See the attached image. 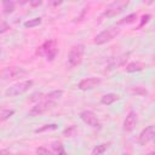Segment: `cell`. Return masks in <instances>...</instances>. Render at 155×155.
I'll return each instance as SVG.
<instances>
[{"mask_svg": "<svg viewBox=\"0 0 155 155\" xmlns=\"http://www.w3.org/2000/svg\"><path fill=\"white\" fill-rule=\"evenodd\" d=\"M63 96V90H53L51 92H48L47 94H44L42 96V99L44 101H50V102H57L58 99H61Z\"/></svg>", "mask_w": 155, "mask_h": 155, "instance_id": "cell-13", "label": "cell"}, {"mask_svg": "<svg viewBox=\"0 0 155 155\" xmlns=\"http://www.w3.org/2000/svg\"><path fill=\"white\" fill-rule=\"evenodd\" d=\"M136 21H137V13H130V15H127L126 17L121 18V19L117 22V24H119V25H126V24H131V23H133V22H136Z\"/></svg>", "mask_w": 155, "mask_h": 155, "instance_id": "cell-17", "label": "cell"}, {"mask_svg": "<svg viewBox=\"0 0 155 155\" xmlns=\"http://www.w3.org/2000/svg\"><path fill=\"white\" fill-rule=\"evenodd\" d=\"M145 68V64L142 62H131L126 65V71L127 73H136V71H142Z\"/></svg>", "mask_w": 155, "mask_h": 155, "instance_id": "cell-14", "label": "cell"}, {"mask_svg": "<svg viewBox=\"0 0 155 155\" xmlns=\"http://www.w3.org/2000/svg\"><path fill=\"white\" fill-rule=\"evenodd\" d=\"M41 4H42V1H30V2H29V5H30V6H34V7H35V6H40Z\"/></svg>", "mask_w": 155, "mask_h": 155, "instance_id": "cell-27", "label": "cell"}, {"mask_svg": "<svg viewBox=\"0 0 155 155\" xmlns=\"http://www.w3.org/2000/svg\"><path fill=\"white\" fill-rule=\"evenodd\" d=\"M151 18V16L149 15V13H147V15H143L142 16V21H140V23H139V25H138V28H142L144 24H147L148 22H149V19Z\"/></svg>", "mask_w": 155, "mask_h": 155, "instance_id": "cell-25", "label": "cell"}, {"mask_svg": "<svg viewBox=\"0 0 155 155\" xmlns=\"http://www.w3.org/2000/svg\"><path fill=\"white\" fill-rule=\"evenodd\" d=\"M110 147V142H107V143H101V144H98V145H96L93 149H92V153H91V155H103L107 150H108V148Z\"/></svg>", "mask_w": 155, "mask_h": 155, "instance_id": "cell-16", "label": "cell"}, {"mask_svg": "<svg viewBox=\"0 0 155 155\" xmlns=\"http://www.w3.org/2000/svg\"><path fill=\"white\" fill-rule=\"evenodd\" d=\"M137 121H138L137 113H136L134 110L128 111V114L126 115V117H125V120H124V125H122L124 131H126V132L133 131L134 127H136V125H137Z\"/></svg>", "mask_w": 155, "mask_h": 155, "instance_id": "cell-11", "label": "cell"}, {"mask_svg": "<svg viewBox=\"0 0 155 155\" xmlns=\"http://www.w3.org/2000/svg\"><path fill=\"white\" fill-rule=\"evenodd\" d=\"M35 151H36V155H53L47 148H45V147H38L36 149H35Z\"/></svg>", "mask_w": 155, "mask_h": 155, "instance_id": "cell-24", "label": "cell"}, {"mask_svg": "<svg viewBox=\"0 0 155 155\" xmlns=\"http://www.w3.org/2000/svg\"><path fill=\"white\" fill-rule=\"evenodd\" d=\"M53 149H54L57 153H58L59 150H62V149H63L62 143H59V142H54V143H53Z\"/></svg>", "mask_w": 155, "mask_h": 155, "instance_id": "cell-26", "label": "cell"}, {"mask_svg": "<svg viewBox=\"0 0 155 155\" xmlns=\"http://www.w3.org/2000/svg\"><path fill=\"white\" fill-rule=\"evenodd\" d=\"M57 128H58L57 124H47V125H44V126L36 128L35 133H42V132H47V131H56Z\"/></svg>", "mask_w": 155, "mask_h": 155, "instance_id": "cell-19", "label": "cell"}, {"mask_svg": "<svg viewBox=\"0 0 155 155\" xmlns=\"http://www.w3.org/2000/svg\"><path fill=\"white\" fill-rule=\"evenodd\" d=\"M40 48L42 50V53L46 56V59L50 61V62H52L56 58L57 53H58L56 40H47V41H45Z\"/></svg>", "mask_w": 155, "mask_h": 155, "instance_id": "cell-5", "label": "cell"}, {"mask_svg": "<svg viewBox=\"0 0 155 155\" xmlns=\"http://www.w3.org/2000/svg\"><path fill=\"white\" fill-rule=\"evenodd\" d=\"M10 154V151L7 150V149H2V150H0V155H8Z\"/></svg>", "mask_w": 155, "mask_h": 155, "instance_id": "cell-29", "label": "cell"}, {"mask_svg": "<svg viewBox=\"0 0 155 155\" xmlns=\"http://www.w3.org/2000/svg\"><path fill=\"white\" fill-rule=\"evenodd\" d=\"M57 155H68V154H67V151H65V150H64V148H63L62 150H59V151L57 153Z\"/></svg>", "mask_w": 155, "mask_h": 155, "instance_id": "cell-30", "label": "cell"}, {"mask_svg": "<svg viewBox=\"0 0 155 155\" xmlns=\"http://www.w3.org/2000/svg\"><path fill=\"white\" fill-rule=\"evenodd\" d=\"M127 57H128V53H126V54H122V56L117 57V58H116V61H114L109 67H110L111 69H114V68H116V67H121V65H124V64H125V62L127 61Z\"/></svg>", "mask_w": 155, "mask_h": 155, "instance_id": "cell-20", "label": "cell"}, {"mask_svg": "<svg viewBox=\"0 0 155 155\" xmlns=\"http://www.w3.org/2000/svg\"><path fill=\"white\" fill-rule=\"evenodd\" d=\"M25 75H27V71L18 67H7L4 70H1V73H0V76L4 80L18 79V78H23Z\"/></svg>", "mask_w": 155, "mask_h": 155, "instance_id": "cell-4", "label": "cell"}, {"mask_svg": "<svg viewBox=\"0 0 155 155\" xmlns=\"http://www.w3.org/2000/svg\"><path fill=\"white\" fill-rule=\"evenodd\" d=\"M155 137V127L154 125H149L145 127L138 136V144L139 145H147L149 142H151Z\"/></svg>", "mask_w": 155, "mask_h": 155, "instance_id": "cell-9", "label": "cell"}, {"mask_svg": "<svg viewBox=\"0 0 155 155\" xmlns=\"http://www.w3.org/2000/svg\"><path fill=\"white\" fill-rule=\"evenodd\" d=\"M148 155H155V153H154V151H150V153H149Z\"/></svg>", "mask_w": 155, "mask_h": 155, "instance_id": "cell-31", "label": "cell"}, {"mask_svg": "<svg viewBox=\"0 0 155 155\" xmlns=\"http://www.w3.org/2000/svg\"><path fill=\"white\" fill-rule=\"evenodd\" d=\"M41 22H42V19H41L40 17H35V18H31V19H29V21H25V22L23 23V25H24L25 28H34V27L40 25Z\"/></svg>", "mask_w": 155, "mask_h": 155, "instance_id": "cell-22", "label": "cell"}, {"mask_svg": "<svg viewBox=\"0 0 155 155\" xmlns=\"http://www.w3.org/2000/svg\"><path fill=\"white\" fill-rule=\"evenodd\" d=\"M119 99H120V96L117 93L110 92V93H105V94H103L101 97V103L104 104V105H110V104L117 102Z\"/></svg>", "mask_w": 155, "mask_h": 155, "instance_id": "cell-12", "label": "cell"}, {"mask_svg": "<svg viewBox=\"0 0 155 155\" xmlns=\"http://www.w3.org/2000/svg\"><path fill=\"white\" fill-rule=\"evenodd\" d=\"M120 34V28L119 27H108L107 29H103L101 33H98L94 38V44L96 45H103L107 44L109 41H111L113 39H115L117 35Z\"/></svg>", "mask_w": 155, "mask_h": 155, "instance_id": "cell-3", "label": "cell"}, {"mask_svg": "<svg viewBox=\"0 0 155 155\" xmlns=\"http://www.w3.org/2000/svg\"><path fill=\"white\" fill-rule=\"evenodd\" d=\"M80 119L86 125H88L92 128H98L101 126V122H99L97 115L93 111H91V110H84V111H81L80 113Z\"/></svg>", "mask_w": 155, "mask_h": 155, "instance_id": "cell-8", "label": "cell"}, {"mask_svg": "<svg viewBox=\"0 0 155 155\" xmlns=\"http://www.w3.org/2000/svg\"><path fill=\"white\" fill-rule=\"evenodd\" d=\"M122 155H130V154H126V153H124V154H122Z\"/></svg>", "mask_w": 155, "mask_h": 155, "instance_id": "cell-32", "label": "cell"}, {"mask_svg": "<svg viewBox=\"0 0 155 155\" xmlns=\"http://www.w3.org/2000/svg\"><path fill=\"white\" fill-rule=\"evenodd\" d=\"M101 78H96V76H91V78H85L82 80H80V82L78 84V88L81 91H87V90H92L96 86H98L101 84Z\"/></svg>", "mask_w": 155, "mask_h": 155, "instance_id": "cell-10", "label": "cell"}, {"mask_svg": "<svg viewBox=\"0 0 155 155\" xmlns=\"http://www.w3.org/2000/svg\"><path fill=\"white\" fill-rule=\"evenodd\" d=\"M6 29H8V25H7L6 23H2V25L0 27V33H2V31H5Z\"/></svg>", "mask_w": 155, "mask_h": 155, "instance_id": "cell-28", "label": "cell"}, {"mask_svg": "<svg viewBox=\"0 0 155 155\" xmlns=\"http://www.w3.org/2000/svg\"><path fill=\"white\" fill-rule=\"evenodd\" d=\"M75 133H76V127L74 125L69 126L68 128H65L63 131V136H65V137H73V136H75Z\"/></svg>", "mask_w": 155, "mask_h": 155, "instance_id": "cell-23", "label": "cell"}, {"mask_svg": "<svg viewBox=\"0 0 155 155\" xmlns=\"http://www.w3.org/2000/svg\"><path fill=\"white\" fill-rule=\"evenodd\" d=\"M130 92L133 94H137V96H147L148 94V90L143 86H131Z\"/></svg>", "mask_w": 155, "mask_h": 155, "instance_id": "cell-18", "label": "cell"}, {"mask_svg": "<svg viewBox=\"0 0 155 155\" xmlns=\"http://www.w3.org/2000/svg\"><path fill=\"white\" fill-rule=\"evenodd\" d=\"M2 10L5 13H12L15 11V2L10 0H4L2 2Z\"/></svg>", "mask_w": 155, "mask_h": 155, "instance_id": "cell-21", "label": "cell"}, {"mask_svg": "<svg viewBox=\"0 0 155 155\" xmlns=\"http://www.w3.org/2000/svg\"><path fill=\"white\" fill-rule=\"evenodd\" d=\"M128 5V1H114L111 2L104 11V16L107 17H114L124 11V8Z\"/></svg>", "mask_w": 155, "mask_h": 155, "instance_id": "cell-7", "label": "cell"}, {"mask_svg": "<svg viewBox=\"0 0 155 155\" xmlns=\"http://www.w3.org/2000/svg\"><path fill=\"white\" fill-rule=\"evenodd\" d=\"M34 85V81L31 79L29 80H23V81H18L13 85H11L10 87L6 88L5 91V94L7 97H16V96H19V94H23L25 93L27 91H29V88Z\"/></svg>", "mask_w": 155, "mask_h": 155, "instance_id": "cell-1", "label": "cell"}, {"mask_svg": "<svg viewBox=\"0 0 155 155\" xmlns=\"http://www.w3.org/2000/svg\"><path fill=\"white\" fill-rule=\"evenodd\" d=\"M15 109H10V108H5V107H0V122H4L6 120H8L11 116L15 115Z\"/></svg>", "mask_w": 155, "mask_h": 155, "instance_id": "cell-15", "label": "cell"}, {"mask_svg": "<svg viewBox=\"0 0 155 155\" xmlns=\"http://www.w3.org/2000/svg\"><path fill=\"white\" fill-rule=\"evenodd\" d=\"M56 105L54 102H50V101H41L39 103H36L30 110H29V115L30 116H38V115H41L48 110H51L53 107Z\"/></svg>", "mask_w": 155, "mask_h": 155, "instance_id": "cell-6", "label": "cell"}, {"mask_svg": "<svg viewBox=\"0 0 155 155\" xmlns=\"http://www.w3.org/2000/svg\"><path fill=\"white\" fill-rule=\"evenodd\" d=\"M84 53H85V46L82 44H75L71 46L69 53H68V63L71 68L78 67L84 58Z\"/></svg>", "mask_w": 155, "mask_h": 155, "instance_id": "cell-2", "label": "cell"}]
</instances>
